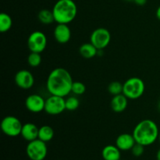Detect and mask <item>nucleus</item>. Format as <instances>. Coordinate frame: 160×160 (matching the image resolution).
Segmentation results:
<instances>
[{
    "instance_id": "f257e3e1",
    "label": "nucleus",
    "mask_w": 160,
    "mask_h": 160,
    "mask_svg": "<svg viewBox=\"0 0 160 160\" xmlns=\"http://www.w3.org/2000/svg\"><path fill=\"white\" fill-rule=\"evenodd\" d=\"M73 83V78L70 72L62 67H57L48 74L46 88L50 95L65 98L71 92Z\"/></svg>"
},
{
    "instance_id": "f03ea898",
    "label": "nucleus",
    "mask_w": 160,
    "mask_h": 160,
    "mask_svg": "<svg viewBox=\"0 0 160 160\" xmlns=\"http://www.w3.org/2000/svg\"><path fill=\"white\" fill-rule=\"evenodd\" d=\"M159 130L156 122L146 119L139 122L133 131V136L136 143L144 146H149L158 140Z\"/></svg>"
},
{
    "instance_id": "7ed1b4c3",
    "label": "nucleus",
    "mask_w": 160,
    "mask_h": 160,
    "mask_svg": "<svg viewBox=\"0 0 160 160\" xmlns=\"http://www.w3.org/2000/svg\"><path fill=\"white\" fill-rule=\"evenodd\" d=\"M52 10L55 22L68 24L76 18L78 6L73 0H58Z\"/></svg>"
},
{
    "instance_id": "20e7f679",
    "label": "nucleus",
    "mask_w": 160,
    "mask_h": 160,
    "mask_svg": "<svg viewBox=\"0 0 160 160\" xmlns=\"http://www.w3.org/2000/svg\"><path fill=\"white\" fill-rule=\"evenodd\" d=\"M145 89V85L143 80L133 77L123 83V94L128 99L135 100L143 95Z\"/></svg>"
},
{
    "instance_id": "39448f33",
    "label": "nucleus",
    "mask_w": 160,
    "mask_h": 160,
    "mask_svg": "<svg viewBox=\"0 0 160 160\" xmlns=\"http://www.w3.org/2000/svg\"><path fill=\"white\" fill-rule=\"evenodd\" d=\"M26 153L31 160H44L48 153L46 142L38 138L29 142L26 147Z\"/></svg>"
},
{
    "instance_id": "423d86ee",
    "label": "nucleus",
    "mask_w": 160,
    "mask_h": 160,
    "mask_svg": "<svg viewBox=\"0 0 160 160\" xmlns=\"http://www.w3.org/2000/svg\"><path fill=\"white\" fill-rule=\"evenodd\" d=\"M22 127L21 121L14 116H6L0 123L2 131L8 137L14 138L20 135Z\"/></svg>"
},
{
    "instance_id": "0eeeda50",
    "label": "nucleus",
    "mask_w": 160,
    "mask_h": 160,
    "mask_svg": "<svg viewBox=\"0 0 160 160\" xmlns=\"http://www.w3.org/2000/svg\"><path fill=\"white\" fill-rule=\"evenodd\" d=\"M66 110V100L64 97L51 95L45 99V112L52 116L59 115Z\"/></svg>"
},
{
    "instance_id": "6e6552de",
    "label": "nucleus",
    "mask_w": 160,
    "mask_h": 160,
    "mask_svg": "<svg viewBox=\"0 0 160 160\" xmlns=\"http://www.w3.org/2000/svg\"><path fill=\"white\" fill-rule=\"evenodd\" d=\"M111 41V34L105 28H98L92 31L90 36V42L98 50H102L109 45Z\"/></svg>"
},
{
    "instance_id": "1a4fd4ad",
    "label": "nucleus",
    "mask_w": 160,
    "mask_h": 160,
    "mask_svg": "<svg viewBox=\"0 0 160 160\" xmlns=\"http://www.w3.org/2000/svg\"><path fill=\"white\" fill-rule=\"evenodd\" d=\"M47 46V37L40 31H33L28 38V47L31 52L42 53Z\"/></svg>"
},
{
    "instance_id": "9d476101",
    "label": "nucleus",
    "mask_w": 160,
    "mask_h": 160,
    "mask_svg": "<svg viewBox=\"0 0 160 160\" xmlns=\"http://www.w3.org/2000/svg\"><path fill=\"white\" fill-rule=\"evenodd\" d=\"M14 80L17 87L24 90L31 88L34 84V76L28 70H20L17 72Z\"/></svg>"
},
{
    "instance_id": "9b49d317",
    "label": "nucleus",
    "mask_w": 160,
    "mask_h": 160,
    "mask_svg": "<svg viewBox=\"0 0 160 160\" xmlns=\"http://www.w3.org/2000/svg\"><path fill=\"white\" fill-rule=\"evenodd\" d=\"M45 99L38 94H32L27 97L25 106L27 109L33 113H38L45 110Z\"/></svg>"
},
{
    "instance_id": "f8f14e48",
    "label": "nucleus",
    "mask_w": 160,
    "mask_h": 160,
    "mask_svg": "<svg viewBox=\"0 0 160 160\" xmlns=\"http://www.w3.org/2000/svg\"><path fill=\"white\" fill-rule=\"evenodd\" d=\"M53 35L58 43L67 44L71 38L70 27L66 23H57L53 31Z\"/></svg>"
},
{
    "instance_id": "ddd939ff",
    "label": "nucleus",
    "mask_w": 160,
    "mask_h": 160,
    "mask_svg": "<svg viewBox=\"0 0 160 160\" xmlns=\"http://www.w3.org/2000/svg\"><path fill=\"white\" fill-rule=\"evenodd\" d=\"M136 141L132 134L123 133L120 134L116 139V145L120 151H129L131 150Z\"/></svg>"
},
{
    "instance_id": "4468645a",
    "label": "nucleus",
    "mask_w": 160,
    "mask_h": 160,
    "mask_svg": "<svg viewBox=\"0 0 160 160\" xmlns=\"http://www.w3.org/2000/svg\"><path fill=\"white\" fill-rule=\"evenodd\" d=\"M39 128L33 123H26L23 124L20 135L27 142H31L38 138Z\"/></svg>"
},
{
    "instance_id": "2eb2a0df",
    "label": "nucleus",
    "mask_w": 160,
    "mask_h": 160,
    "mask_svg": "<svg viewBox=\"0 0 160 160\" xmlns=\"http://www.w3.org/2000/svg\"><path fill=\"white\" fill-rule=\"evenodd\" d=\"M128 105V98L123 94L114 95L111 100L110 106L115 112H123Z\"/></svg>"
},
{
    "instance_id": "dca6fc26",
    "label": "nucleus",
    "mask_w": 160,
    "mask_h": 160,
    "mask_svg": "<svg viewBox=\"0 0 160 160\" xmlns=\"http://www.w3.org/2000/svg\"><path fill=\"white\" fill-rule=\"evenodd\" d=\"M102 156L104 160H120L121 153L116 145H108L103 148Z\"/></svg>"
},
{
    "instance_id": "f3484780",
    "label": "nucleus",
    "mask_w": 160,
    "mask_h": 160,
    "mask_svg": "<svg viewBox=\"0 0 160 160\" xmlns=\"http://www.w3.org/2000/svg\"><path fill=\"white\" fill-rule=\"evenodd\" d=\"M98 51L99 50L97 49L96 47L94 45H92L91 42L84 43L79 48L80 55L82 57H84V59H92V58H94L96 56Z\"/></svg>"
},
{
    "instance_id": "a211bd4d",
    "label": "nucleus",
    "mask_w": 160,
    "mask_h": 160,
    "mask_svg": "<svg viewBox=\"0 0 160 160\" xmlns=\"http://www.w3.org/2000/svg\"><path fill=\"white\" fill-rule=\"evenodd\" d=\"M54 130L48 125H44L39 128L38 139L45 142H50L54 137Z\"/></svg>"
},
{
    "instance_id": "6ab92c4d",
    "label": "nucleus",
    "mask_w": 160,
    "mask_h": 160,
    "mask_svg": "<svg viewBox=\"0 0 160 160\" xmlns=\"http://www.w3.org/2000/svg\"><path fill=\"white\" fill-rule=\"evenodd\" d=\"M38 19L41 23L45 25L51 24L53 22H55L52 10H49L48 9H43L39 11L38 14Z\"/></svg>"
},
{
    "instance_id": "aec40b11",
    "label": "nucleus",
    "mask_w": 160,
    "mask_h": 160,
    "mask_svg": "<svg viewBox=\"0 0 160 160\" xmlns=\"http://www.w3.org/2000/svg\"><path fill=\"white\" fill-rule=\"evenodd\" d=\"M12 26V17L6 12L0 14V32L6 33L11 29Z\"/></svg>"
},
{
    "instance_id": "412c9836",
    "label": "nucleus",
    "mask_w": 160,
    "mask_h": 160,
    "mask_svg": "<svg viewBox=\"0 0 160 160\" xmlns=\"http://www.w3.org/2000/svg\"><path fill=\"white\" fill-rule=\"evenodd\" d=\"M123 84H121L119 81H112L108 86V92L112 95H117L123 94Z\"/></svg>"
},
{
    "instance_id": "4be33fe9",
    "label": "nucleus",
    "mask_w": 160,
    "mask_h": 160,
    "mask_svg": "<svg viewBox=\"0 0 160 160\" xmlns=\"http://www.w3.org/2000/svg\"><path fill=\"white\" fill-rule=\"evenodd\" d=\"M28 62L30 67H38L42 62V56L41 53L31 52L29 54L28 57Z\"/></svg>"
},
{
    "instance_id": "5701e85b",
    "label": "nucleus",
    "mask_w": 160,
    "mask_h": 160,
    "mask_svg": "<svg viewBox=\"0 0 160 160\" xmlns=\"http://www.w3.org/2000/svg\"><path fill=\"white\" fill-rule=\"evenodd\" d=\"M66 109L69 111H74L79 107L80 101L77 97L70 96L66 98Z\"/></svg>"
},
{
    "instance_id": "b1692460",
    "label": "nucleus",
    "mask_w": 160,
    "mask_h": 160,
    "mask_svg": "<svg viewBox=\"0 0 160 160\" xmlns=\"http://www.w3.org/2000/svg\"><path fill=\"white\" fill-rule=\"evenodd\" d=\"M86 92V86L81 81H73L71 88V92L75 95H81Z\"/></svg>"
},
{
    "instance_id": "393cba45",
    "label": "nucleus",
    "mask_w": 160,
    "mask_h": 160,
    "mask_svg": "<svg viewBox=\"0 0 160 160\" xmlns=\"http://www.w3.org/2000/svg\"><path fill=\"white\" fill-rule=\"evenodd\" d=\"M131 151L132 152L133 156H135V157H140L143 155L144 152H145V146L141 145V144L136 143L133 146V148H131Z\"/></svg>"
},
{
    "instance_id": "a878e982",
    "label": "nucleus",
    "mask_w": 160,
    "mask_h": 160,
    "mask_svg": "<svg viewBox=\"0 0 160 160\" xmlns=\"http://www.w3.org/2000/svg\"><path fill=\"white\" fill-rule=\"evenodd\" d=\"M134 2L138 6H144L147 2V0H134Z\"/></svg>"
},
{
    "instance_id": "bb28decb",
    "label": "nucleus",
    "mask_w": 160,
    "mask_h": 160,
    "mask_svg": "<svg viewBox=\"0 0 160 160\" xmlns=\"http://www.w3.org/2000/svg\"><path fill=\"white\" fill-rule=\"evenodd\" d=\"M156 17H157V19H159L160 20V6L157 8V9H156Z\"/></svg>"
},
{
    "instance_id": "cd10ccee",
    "label": "nucleus",
    "mask_w": 160,
    "mask_h": 160,
    "mask_svg": "<svg viewBox=\"0 0 160 160\" xmlns=\"http://www.w3.org/2000/svg\"><path fill=\"white\" fill-rule=\"evenodd\" d=\"M156 160H160V148L156 153Z\"/></svg>"
},
{
    "instance_id": "c85d7f7f",
    "label": "nucleus",
    "mask_w": 160,
    "mask_h": 160,
    "mask_svg": "<svg viewBox=\"0 0 160 160\" xmlns=\"http://www.w3.org/2000/svg\"><path fill=\"white\" fill-rule=\"evenodd\" d=\"M158 140H159V143H160V131H159V138H158Z\"/></svg>"
},
{
    "instance_id": "c756f323",
    "label": "nucleus",
    "mask_w": 160,
    "mask_h": 160,
    "mask_svg": "<svg viewBox=\"0 0 160 160\" xmlns=\"http://www.w3.org/2000/svg\"><path fill=\"white\" fill-rule=\"evenodd\" d=\"M159 109L160 110V102H159Z\"/></svg>"
},
{
    "instance_id": "7c9ffc66",
    "label": "nucleus",
    "mask_w": 160,
    "mask_h": 160,
    "mask_svg": "<svg viewBox=\"0 0 160 160\" xmlns=\"http://www.w3.org/2000/svg\"><path fill=\"white\" fill-rule=\"evenodd\" d=\"M127 1H134V0H127Z\"/></svg>"
}]
</instances>
